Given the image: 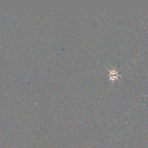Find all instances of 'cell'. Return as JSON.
<instances>
[{
	"instance_id": "obj_1",
	"label": "cell",
	"mask_w": 148,
	"mask_h": 148,
	"mask_svg": "<svg viewBox=\"0 0 148 148\" xmlns=\"http://www.w3.org/2000/svg\"><path fill=\"white\" fill-rule=\"evenodd\" d=\"M105 67L106 68V69L109 72V81L111 80V81H114L115 80H118L121 83V80L119 79V77H121L123 76V75H120L119 73V71H120V69H119L118 71H116L114 69H109L108 67H106L105 65H104Z\"/></svg>"
}]
</instances>
